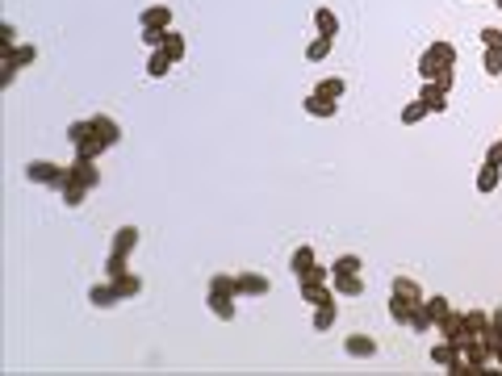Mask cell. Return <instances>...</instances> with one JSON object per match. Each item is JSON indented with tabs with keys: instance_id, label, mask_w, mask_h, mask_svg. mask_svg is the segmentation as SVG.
<instances>
[{
	"instance_id": "cell-16",
	"label": "cell",
	"mask_w": 502,
	"mask_h": 376,
	"mask_svg": "<svg viewBox=\"0 0 502 376\" xmlns=\"http://www.w3.org/2000/svg\"><path fill=\"white\" fill-rule=\"evenodd\" d=\"M478 339H482V343H486L490 352H499V347H502V306L494 310V314H490V326H486V331H482Z\"/></svg>"
},
{
	"instance_id": "cell-38",
	"label": "cell",
	"mask_w": 502,
	"mask_h": 376,
	"mask_svg": "<svg viewBox=\"0 0 502 376\" xmlns=\"http://www.w3.org/2000/svg\"><path fill=\"white\" fill-rule=\"evenodd\" d=\"M465 326H469V335H482V331L490 326V314H486V310H469V314H465Z\"/></svg>"
},
{
	"instance_id": "cell-50",
	"label": "cell",
	"mask_w": 502,
	"mask_h": 376,
	"mask_svg": "<svg viewBox=\"0 0 502 376\" xmlns=\"http://www.w3.org/2000/svg\"><path fill=\"white\" fill-rule=\"evenodd\" d=\"M490 4H494V8H502V0H490Z\"/></svg>"
},
{
	"instance_id": "cell-27",
	"label": "cell",
	"mask_w": 502,
	"mask_h": 376,
	"mask_svg": "<svg viewBox=\"0 0 502 376\" xmlns=\"http://www.w3.org/2000/svg\"><path fill=\"white\" fill-rule=\"evenodd\" d=\"M335 318H339V306H318L314 310V331H335Z\"/></svg>"
},
{
	"instance_id": "cell-20",
	"label": "cell",
	"mask_w": 502,
	"mask_h": 376,
	"mask_svg": "<svg viewBox=\"0 0 502 376\" xmlns=\"http://www.w3.org/2000/svg\"><path fill=\"white\" fill-rule=\"evenodd\" d=\"M314 29L327 33V38H335V33H339V17H335V8H318V13H314Z\"/></svg>"
},
{
	"instance_id": "cell-7",
	"label": "cell",
	"mask_w": 502,
	"mask_h": 376,
	"mask_svg": "<svg viewBox=\"0 0 502 376\" xmlns=\"http://www.w3.org/2000/svg\"><path fill=\"white\" fill-rule=\"evenodd\" d=\"M302 109H306L310 117H318V121H327V117H335V113H339V100H327V96H318V92H310V96L302 100Z\"/></svg>"
},
{
	"instance_id": "cell-9",
	"label": "cell",
	"mask_w": 502,
	"mask_h": 376,
	"mask_svg": "<svg viewBox=\"0 0 502 376\" xmlns=\"http://www.w3.org/2000/svg\"><path fill=\"white\" fill-rule=\"evenodd\" d=\"M92 130H96V138H101L105 146H117V142H121V126H117L113 117H105V113L92 117Z\"/></svg>"
},
{
	"instance_id": "cell-44",
	"label": "cell",
	"mask_w": 502,
	"mask_h": 376,
	"mask_svg": "<svg viewBox=\"0 0 502 376\" xmlns=\"http://www.w3.org/2000/svg\"><path fill=\"white\" fill-rule=\"evenodd\" d=\"M482 42L486 50H502V29H482Z\"/></svg>"
},
{
	"instance_id": "cell-3",
	"label": "cell",
	"mask_w": 502,
	"mask_h": 376,
	"mask_svg": "<svg viewBox=\"0 0 502 376\" xmlns=\"http://www.w3.org/2000/svg\"><path fill=\"white\" fill-rule=\"evenodd\" d=\"M436 335H440V339H448V343H457V347H465V343L473 339V335H469V326H465V314H457V310H452L444 322H436Z\"/></svg>"
},
{
	"instance_id": "cell-13",
	"label": "cell",
	"mask_w": 502,
	"mask_h": 376,
	"mask_svg": "<svg viewBox=\"0 0 502 376\" xmlns=\"http://www.w3.org/2000/svg\"><path fill=\"white\" fill-rule=\"evenodd\" d=\"M335 297H339V293H335L331 285H302V301L314 306V310H318V306H331Z\"/></svg>"
},
{
	"instance_id": "cell-12",
	"label": "cell",
	"mask_w": 502,
	"mask_h": 376,
	"mask_svg": "<svg viewBox=\"0 0 502 376\" xmlns=\"http://www.w3.org/2000/svg\"><path fill=\"white\" fill-rule=\"evenodd\" d=\"M419 100L427 105V113H444V109H448V92H444L440 84H431V80L423 84V92H419Z\"/></svg>"
},
{
	"instance_id": "cell-24",
	"label": "cell",
	"mask_w": 502,
	"mask_h": 376,
	"mask_svg": "<svg viewBox=\"0 0 502 376\" xmlns=\"http://www.w3.org/2000/svg\"><path fill=\"white\" fill-rule=\"evenodd\" d=\"M502 180V167H494V163H482V172H478V193H494Z\"/></svg>"
},
{
	"instance_id": "cell-21",
	"label": "cell",
	"mask_w": 502,
	"mask_h": 376,
	"mask_svg": "<svg viewBox=\"0 0 502 376\" xmlns=\"http://www.w3.org/2000/svg\"><path fill=\"white\" fill-rule=\"evenodd\" d=\"M209 293H218V297H239V276L218 272V276L209 280Z\"/></svg>"
},
{
	"instance_id": "cell-17",
	"label": "cell",
	"mask_w": 502,
	"mask_h": 376,
	"mask_svg": "<svg viewBox=\"0 0 502 376\" xmlns=\"http://www.w3.org/2000/svg\"><path fill=\"white\" fill-rule=\"evenodd\" d=\"M134 247H138V230H134V226H121V230L113 234V255H126V260H130Z\"/></svg>"
},
{
	"instance_id": "cell-4",
	"label": "cell",
	"mask_w": 502,
	"mask_h": 376,
	"mask_svg": "<svg viewBox=\"0 0 502 376\" xmlns=\"http://www.w3.org/2000/svg\"><path fill=\"white\" fill-rule=\"evenodd\" d=\"M0 59H4V67H29L34 59H38V46H17V42H0Z\"/></svg>"
},
{
	"instance_id": "cell-35",
	"label": "cell",
	"mask_w": 502,
	"mask_h": 376,
	"mask_svg": "<svg viewBox=\"0 0 502 376\" xmlns=\"http://www.w3.org/2000/svg\"><path fill=\"white\" fill-rule=\"evenodd\" d=\"M390 318H394L398 326H406V322H411V301H402V297L394 293V297H390Z\"/></svg>"
},
{
	"instance_id": "cell-40",
	"label": "cell",
	"mask_w": 502,
	"mask_h": 376,
	"mask_svg": "<svg viewBox=\"0 0 502 376\" xmlns=\"http://www.w3.org/2000/svg\"><path fill=\"white\" fill-rule=\"evenodd\" d=\"M126 272H130V268H126V255H113V251H109V260H105V276L117 280V276H126Z\"/></svg>"
},
{
	"instance_id": "cell-39",
	"label": "cell",
	"mask_w": 502,
	"mask_h": 376,
	"mask_svg": "<svg viewBox=\"0 0 502 376\" xmlns=\"http://www.w3.org/2000/svg\"><path fill=\"white\" fill-rule=\"evenodd\" d=\"M431 50H436V59H440L444 67H457V46H452V42H431Z\"/></svg>"
},
{
	"instance_id": "cell-42",
	"label": "cell",
	"mask_w": 502,
	"mask_h": 376,
	"mask_svg": "<svg viewBox=\"0 0 502 376\" xmlns=\"http://www.w3.org/2000/svg\"><path fill=\"white\" fill-rule=\"evenodd\" d=\"M364 264H360V255H339L335 264H331V272H360Z\"/></svg>"
},
{
	"instance_id": "cell-8",
	"label": "cell",
	"mask_w": 502,
	"mask_h": 376,
	"mask_svg": "<svg viewBox=\"0 0 502 376\" xmlns=\"http://www.w3.org/2000/svg\"><path fill=\"white\" fill-rule=\"evenodd\" d=\"M344 352H348L352 360H373V356H377V339H369V335H348V339H344Z\"/></svg>"
},
{
	"instance_id": "cell-23",
	"label": "cell",
	"mask_w": 502,
	"mask_h": 376,
	"mask_svg": "<svg viewBox=\"0 0 502 376\" xmlns=\"http://www.w3.org/2000/svg\"><path fill=\"white\" fill-rule=\"evenodd\" d=\"M423 310H427L431 322H444V318L452 314V301H448V297H423Z\"/></svg>"
},
{
	"instance_id": "cell-22",
	"label": "cell",
	"mask_w": 502,
	"mask_h": 376,
	"mask_svg": "<svg viewBox=\"0 0 502 376\" xmlns=\"http://www.w3.org/2000/svg\"><path fill=\"white\" fill-rule=\"evenodd\" d=\"M209 314L222 318V322H235V297H218V293H209Z\"/></svg>"
},
{
	"instance_id": "cell-29",
	"label": "cell",
	"mask_w": 502,
	"mask_h": 376,
	"mask_svg": "<svg viewBox=\"0 0 502 376\" xmlns=\"http://www.w3.org/2000/svg\"><path fill=\"white\" fill-rule=\"evenodd\" d=\"M440 71H444V63H440V59H436V50L427 46V50H423V59H419V75H423V80H436Z\"/></svg>"
},
{
	"instance_id": "cell-28",
	"label": "cell",
	"mask_w": 502,
	"mask_h": 376,
	"mask_svg": "<svg viewBox=\"0 0 502 376\" xmlns=\"http://www.w3.org/2000/svg\"><path fill=\"white\" fill-rule=\"evenodd\" d=\"M406 326H411L415 335H427V331H436V322L427 318V310H423V301H419V306H411V322H406Z\"/></svg>"
},
{
	"instance_id": "cell-36",
	"label": "cell",
	"mask_w": 502,
	"mask_h": 376,
	"mask_svg": "<svg viewBox=\"0 0 502 376\" xmlns=\"http://www.w3.org/2000/svg\"><path fill=\"white\" fill-rule=\"evenodd\" d=\"M163 50H168V54H172V59L180 63V59H184V33H176V29H168V38H163Z\"/></svg>"
},
{
	"instance_id": "cell-10",
	"label": "cell",
	"mask_w": 502,
	"mask_h": 376,
	"mask_svg": "<svg viewBox=\"0 0 502 376\" xmlns=\"http://www.w3.org/2000/svg\"><path fill=\"white\" fill-rule=\"evenodd\" d=\"M268 276H260V272H243L239 276V297H268Z\"/></svg>"
},
{
	"instance_id": "cell-19",
	"label": "cell",
	"mask_w": 502,
	"mask_h": 376,
	"mask_svg": "<svg viewBox=\"0 0 502 376\" xmlns=\"http://www.w3.org/2000/svg\"><path fill=\"white\" fill-rule=\"evenodd\" d=\"M394 293H398L402 301H411V306H419V301H423V289H419L411 276H394Z\"/></svg>"
},
{
	"instance_id": "cell-46",
	"label": "cell",
	"mask_w": 502,
	"mask_h": 376,
	"mask_svg": "<svg viewBox=\"0 0 502 376\" xmlns=\"http://www.w3.org/2000/svg\"><path fill=\"white\" fill-rule=\"evenodd\" d=\"M486 163L502 167V138H499V142H490V151H486Z\"/></svg>"
},
{
	"instance_id": "cell-1",
	"label": "cell",
	"mask_w": 502,
	"mask_h": 376,
	"mask_svg": "<svg viewBox=\"0 0 502 376\" xmlns=\"http://www.w3.org/2000/svg\"><path fill=\"white\" fill-rule=\"evenodd\" d=\"M25 180L29 184H46V188H63L67 184V167H59L50 159H34V163H25Z\"/></svg>"
},
{
	"instance_id": "cell-31",
	"label": "cell",
	"mask_w": 502,
	"mask_h": 376,
	"mask_svg": "<svg viewBox=\"0 0 502 376\" xmlns=\"http://www.w3.org/2000/svg\"><path fill=\"white\" fill-rule=\"evenodd\" d=\"M105 151H109V146H105V142H101V138L92 134L88 142H80V146H75V159H92V163H96V159H101Z\"/></svg>"
},
{
	"instance_id": "cell-48",
	"label": "cell",
	"mask_w": 502,
	"mask_h": 376,
	"mask_svg": "<svg viewBox=\"0 0 502 376\" xmlns=\"http://www.w3.org/2000/svg\"><path fill=\"white\" fill-rule=\"evenodd\" d=\"M13 33H17L13 21H0V42H13Z\"/></svg>"
},
{
	"instance_id": "cell-18",
	"label": "cell",
	"mask_w": 502,
	"mask_h": 376,
	"mask_svg": "<svg viewBox=\"0 0 502 376\" xmlns=\"http://www.w3.org/2000/svg\"><path fill=\"white\" fill-rule=\"evenodd\" d=\"M113 289H117V297H121V301H134V297L142 293V280H138L134 272H126V276H117V280H113Z\"/></svg>"
},
{
	"instance_id": "cell-43",
	"label": "cell",
	"mask_w": 502,
	"mask_h": 376,
	"mask_svg": "<svg viewBox=\"0 0 502 376\" xmlns=\"http://www.w3.org/2000/svg\"><path fill=\"white\" fill-rule=\"evenodd\" d=\"M163 38H168V29H142V42H147V50H159V46H163Z\"/></svg>"
},
{
	"instance_id": "cell-2",
	"label": "cell",
	"mask_w": 502,
	"mask_h": 376,
	"mask_svg": "<svg viewBox=\"0 0 502 376\" xmlns=\"http://www.w3.org/2000/svg\"><path fill=\"white\" fill-rule=\"evenodd\" d=\"M67 184H80V188H96L101 184V167L92 163V159H75V163H67Z\"/></svg>"
},
{
	"instance_id": "cell-41",
	"label": "cell",
	"mask_w": 502,
	"mask_h": 376,
	"mask_svg": "<svg viewBox=\"0 0 502 376\" xmlns=\"http://www.w3.org/2000/svg\"><path fill=\"white\" fill-rule=\"evenodd\" d=\"M482 67H486V75H490V80H499V75H502V50H486Z\"/></svg>"
},
{
	"instance_id": "cell-14",
	"label": "cell",
	"mask_w": 502,
	"mask_h": 376,
	"mask_svg": "<svg viewBox=\"0 0 502 376\" xmlns=\"http://www.w3.org/2000/svg\"><path fill=\"white\" fill-rule=\"evenodd\" d=\"M172 67H176V59H172L163 46H159V50H151V59H147V75H151V80H163Z\"/></svg>"
},
{
	"instance_id": "cell-6",
	"label": "cell",
	"mask_w": 502,
	"mask_h": 376,
	"mask_svg": "<svg viewBox=\"0 0 502 376\" xmlns=\"http://www.w3.org/2000/svg\"><path fill=\"white\" fill-rule=\"evenodd\" d=\"M331 289H335L339 297H360V293H364V280H360V272H331Z\"/></svg>"
},
{
	"instance_id": "cell-5",
	"label": "cell",
	"mask_w": 502,
	"mask_h": 376,
	"mask_svg": "<svg viewBox=\"0 0 502 376\" xmlns=\"http://www.w3.org/2000/svg\"><path fill=\"white\" fill-rule=\"evenodd\" d=\"M138 25L142 29H172V8L168 4H151L138 13Z\"/></svg>"
},
{
	"instance_id": "cell-26",
	"label": "cell",
	"mask_w": 502,
	"mask_h": 376,
	"mask_svg": "<svg viewBox=\"0 0 502 376\" xmlns=\"http://www.w3.org/2000/svg\"><path fill=\"white\" fill-rule=\"evenodd\" d=\"M318 96H327V100H339L344 92H348V84L339 80V75H327V80H318V88H314Z\"/></svg>"
},
{
	"instance_id": "cell-47",
	"label": "cell",
	"mask_w": 502,
	"mask_h": 376,
	"mask_svg": "<svg viewBox=\"0 0 502 376\" xmlns=\"http://www.w3.org/2000/svg\"><path fill=\"white\" fill-rule=\"evenodd\" d=\"M13 80H17V67H4L0 71V88H13Z\"/></svg>"
},
{
	"instance_id": "cell-25",
	"label": "cell",
	"mask_w": 502,
	"mask_h": 376,
	"mask_svg": "<svg viewBox=\"0 0 502 376\" xmlns=\"http://www.w3.org/2000/svg\"><path fill=\"white\" fill-rule=\"evenodd\" d=\"M331 46H335V38H327V33H318V38H314V42L306 46V59H310V63H323V59L331 54Z\"/></svg>"
},
{
	"instance_id": "cell-45",
	"label": "cell",
	"mask_w": 502,
	"mask_h": 376,
	"mask_svg": "<svg viewBox=\"0 0 502 376\" xmlns=\"http://www.w3.org/2000/svg\"><path fill=\"white\" fill-rule=\"evenodd\" d=\"M452 80H457V75H452V67H444V71H440V75H436L431 84H440L444 92H452Z\"/></svg>"
},
{
	"instance_id": "cell-33",
	"label": "cell",
	"mask_w": 502,
	"mask_h": 376,
	"mask_svg": "<svg viewBox=\"0 0 502 376\" xmlns=\"http://www.w3.org/2000/svg\"><path fill=\"white\" fill-rule=\"evenodd\" d=\"M327 280H331V268H323L318 260H314V264L297 276V285H327Z\"/></svg>"
},
{
	"instance_id": "cell-11",
	"label": "cell",
	"mask_w": 502,
	"mask_h": 376,
	"mask_svg": "<svg viewBox=\"0 0 502 376\" xmlns=\"http://www.w3.org/2000/svg\"><path fill=\"white\" fill-rule=\"evenodd\" d=\"M457 360H461V347H457V343H448V339H436V347H431V364L448 373Z\"/></svg>"
},
{
	"instance_id": "cell-30",
	"label": "cell",
	"mask_w": 502,
	"mask_h": 376,
	"mask_svg": "<svg viewBox=\"0 0 502 376\" xmlns=\"http://www.w3.org/2000/svg\"><path fill=\"white\" fill-rule=\"evenodd\" d=\"M92 134H96V130H92V117H88V121H71V126H67V142H71V146L88 142Z\"/></svg>"
},
{
	"instance_id": "cell-32",
	"label": "cell",
	"mask_w": 502,
	"mask_h": 376,
	"mask_svg": "<svg viewBox=\"0 0 502 376\" xmlns=\"http://www.w3.org/2000/svg\"><path fill=\"white\" fill-rule=\"evenodd\" d=\"M310 264H314V247H297V251L289 255V272H293V276H302Z\"/></svg>"
},
{
	"instance_id": "cell-49",
	"label": "cell",
	"mask_w": 502,
	"mask_h": 376,
	"mask_svg": "<svg viewBox=\"0 0 502 376\" xmlns=\"http://www.w3.org/2000/svg\"><path fill=\"white\" fill-rule=\"evenodd\" d=\"M494 364H499V373H502V347H499V352H494Z\"/></svg>"
},
{
	"instance_id": "cell-15",
	"label": "cell",
	"mask_w": 502,
	"mask_h": 376,
	"mask_svg": "<svg viewBox=\"0 0 502 376\" xmlns=\"http://www.w3.org/2000/svg\"><path fill=\"white\" fill-rule=\"evenodd\" d=\"M88 301H92L96 310H109V306H117L121 297H117V289H113V280H109V285H92V289H88Z\"/></svg>"
},
{
	"instance_id": "cell-34",
	"label": "cell",
	"mask_w": 502,
	"mask_h": 376,
	"mask_svg": "<svg viewBox=\"0 0 502 376\" xmlns=\"http://www.w3.org/2000/svg\"><path fill=\"white\" fill-rule=\"evenodd\" d=\"M59 193H63V205H67V209H80L84 197H88V188H80V184H63Z\"/></svg>"
},
{
	"instance_id": "cell-37",
	"label": "cell",
	"mask_w": 502,
	"mask_h": 376,
	"mask_svg": "<svg viewBox=\"0 0 502 376\" xmlns=\"http://www.w3.org/2000/svg\"><path fill=\"white\" fill-rule=\"evenodd\" d=\"M423 117H427V105H423V100H411V105L402 109V126H419Z\"/></svg>"
}]
</instances>
